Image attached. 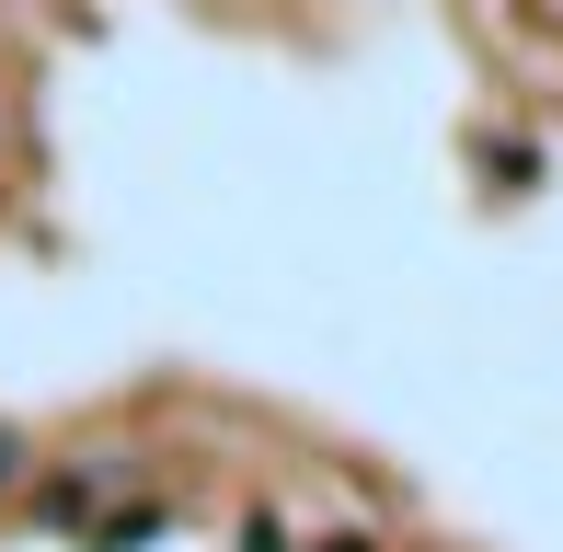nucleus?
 I'll return each mask as SVG.
<instances>
[{"instance_id":"f257e3e1","label":"nucleus","mask_w":563,"mask_h":552,"mask_svg":"<svg viewBox=\"0 0 563 552\" xmlns=\"http://www.w3.org/2000/svg\"><path fill=\"white\" fill-rule=\"evenodd\" d=\"M322 552H368V541H356V530H345V541H322Z\"/></svg>"},{"instance_id":"f03ea898","label":"nucleus","mask_w":563,"mask_h":552,"mask_svg":"<svg viewBox=\"0 0 563 552\" xmlns=\"http://www.w3.org/2000/svg\"><path fill=\"white\" fill-rule=\"evenodd\" d=\"M0 472H12V438H0Z\"/></svg>"}]
</instances>
